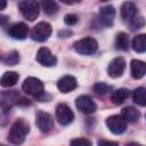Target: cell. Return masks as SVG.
Returning a JSON list of instances; mask_svg holds the SVG:
<instances>
[{
	"instance_id": "6da1fadb",
	"label": "cell",
	"mask_w": 146,
	"mask_h": 146,
	"mask_svg": "<svg viewBox=\"0 0 146 146\" xmlns=\"http://www.w3.org/2000/svg\"><path fill=\"white\" fill-rule=\"evenodd\" d=\"M29 131H30V127L27 122L23 119H18L13 123L9 130L8 140L13 144H21L25 140V137L29 133Z\"/></svg>"
},
{
	"instance_id": "7a4b0ae2",
	"label": "cell",
	"mask_w": 146,
	"mask_h": 146,
	"mask_svg": "<svg viewBox=\"0 0 146 146\" xmlns=\"http://www.w3.org/2000/svg\"><path fill=\"white\" fill-rule=\"evenodd\" d=\"M97 48H98L97 41L94 38H90V36L80 39L74 43L75 51L80 55H83V56H89V55L95 54Z\"/></svg>"
},
{
	"instance_id": "3957f363",
	"label": "cell",
	"mask_w": 146,
	"mask_h": 146,
	"mask_svg": "<svg viewBox=\"0 0 146 146\" xmlns=\"http://www.w3.org/2000/svg\"><path fill=\"white\" fill-rule=\"evenodd\" d=\"M18 8L27 21H34L39 16V3L33 0H24L18 3Z\"/></svg>"
},
{
	"instance_id": "277c9868",
	"label": "cell",
	"mask_w": 146,
	"mask_h": 146,
	"mask_svg": "<svg viewBox=\"0 0 146 146\" xmlns=\"http://www.w3.org/2000/svg\"><path fill=\"white\" fill-rule=\"evenodd\" d=\"M52 32V29H51V25L47 22H40L38 23L33 29H32V32H31V36L34 41H38V42H43L46 41L50 34Z\"/></svg>"
},
{
	"instance_id": "5b68a950",
	"label": "cell",
	"mask_w": 146,
	"mask_h": 146,
	"mask_svg": "<svg viewBox=\"0 0 146 146\" xmlns=\"http://www.w3.org/2000/svg\"><path fill=\"white\" fill-rule=\"evenodd\" d=\"M22 88H23L25 94L34 96L35 98L39 97L41 94H43V83L41 80H39L36 78H32V76L27 78L24 81Z\"/></svg>"
},
{
	"instance_id": "8992f818",
	"label": "cell",
	"mask_w": 146,
	"mask_h": 146,
	"mask_svg": "<svg viewBox=\"0 0 146 146\" xmlns=\"http://www.w3.org/2000/svg\"><path fill=\"white\" fill-rule=\"evenodd\" d=\"M107 128L115 135H121L127 129V121L121 115H112L106 119Z\"/></svg>"
},
{
	"instance_id": "52a82bcc",
	"label": "cell",
	"mask_w": 146,
	"mask_h": 146,
	"mask_svg": "<svg viewBox=\"0 0 146 146\" xmlns=\"http://www.w3.org/2000/svg\"><path fill=\"white\" fill-rule=\"evenodd\" d=\"M74 119L72 110L66 104H58L56 107V120L62 125L70 124Z\"/></svg>"
},
{
	"instance_id": "ba28073f",
	"label": "cell",
	"mask_w": 146,
	"mask_h": 146,
	"mask_svg": "<svg viewBox=\"0 0 146 146\" xmlns=\"http://www.w3.org/2000/svg\"><path fill=\"white\" fill-rule=\"evenodd\" d=\"M75 106L78 107L79 111H81L82 113H86V114H91L97 110L96 103L88 95L79 96L75 100Z\"/></svg>"
},
{
	"instance_id": "9c48e42d",
	"label": "cell",
	"mask_w": 146,
	"mask_h": 146,
	"mask_svg": "<svg viewBox=\"0 0 146 146\" xmlns=\"http://www.w3.org/2000/svg\"><path fill=\"white\" fill-rule=\"evenodd\" d=\"M35 123L40 129V131L49 132L54 127V119L49 113L39 111L35 115Z\"/></svg>"
},
{
	"instance_id": "30bf717a",
	"label": "cell",
	"mask_w": 146,
	"mask_h": 146,
	"mask_svg": "<svg viewBox=\"0 0 146 146\" xmlns=\"http://www.w3.org/2000/svg\"><path fill=\"white\" fill-rule=\"evenodd\" d=\"M36 60L38 63H40L42 66H55L57 63V58L51 54V51L46 48V47H41L38 52H36Z\"/></svg>"
},
{
	"instance_id": "8fae6325",
	"label": "cell",
	"mask_w": 146,
	"mask_h": 146,
	"mask_svg": "<svg viewBox=\"0 0 146 146\" xmlns=\"http://www.w3.org/2000/svg\"><path fill=\"white\" fill-rule=\"evenodd\" d=\"M125 68V60L122 57H116L112 59L107 66V73L111 78H119L122 75Z\"/></svg>"
},
{
	"instance_id": "7c38bea8",
	"label": "cell",
	"mask_w": 146,
	"mask_h": 146,
	"mask_svg": "<svg viewBox=\"0 0 146 146\" xmlns=\"http://www.w3.org/2000/svg\"><path fill=\"white\" fill-rule=\"evenodd\" d=\"M1 104H2V108H9L11 105L14 104H21L23 100H26L24 98H22L18 94L17 90H10V91H5L1 94Z\"/></svg>"
},
{
	"instance_id": "4fadbf2b",
	"label": "cell",
	"mask_w": 146,
	"mask_h": 146,
	"mask_svg": "<svg viewBox=\"0 0 146 146\" xmlns=\"http://www.w3.org/2000/svg\"><path fill=\"white\" fill-rule=\"evenodd\" d=\"M8 34L13 39L16 40H24L29 34V27L25 23H16L9 26Z\"/></svg>"
},
{
	"instance_id": "5bb4252c",
	"label": "cell",
	"mask_w": 146,
	"mask_h": 146,
	"mask_svg": "<svg viewBox=\"0 0 146 146\" xmlns=\"http://www.w3.org/2000/svg\"><path fill=\"white\" fill-rule=\"evenodd\" d=\"M114 17H115V8L113 6L107 5L99 9V19L104 25L111 26L113 24Z\"/></svg>"
},
{
	"instance_id": "9a60e30c",
	"label": "cell",
	"mask_w": 146,
	"mask_h": 146,
	"mask_svg": "<svg viewBox=\"0 0 146 146\" xmlns=\"http://www.w3.org/2000/svg\"><path fill=\"white\" fill-rule=\"evenodd\" d=\"M76 87V79L72 75H65L57 82V88L62 92H70Z\"/></svg>"
},
{
	"instance_id": "2e32d148",
	"label": "cell",
	"mask_w": 146,
	"mask_h": 146,
	"mask_svg": "<svg viewBox=\"0 0 146 146\" xmlns=\"http://www.w3.org/2000/svg\"><path fill=\"white\" fill-rule=\"evenodd\" d=\"M130 71L133 79H141L146 74V63L138 59H132L130 64Z\"/></svg>"
},
{
	"instance_id": "e0dca14e",
	"label": "cell",
	"mask_w": 146,
	"mask_h": 146,
	"mask_svg": "<svg viewBox=\"0 0 146 146\" xmlns=\"http://www.w3.org/2000/svg\"><path fill=\"white\" fill-rule=\"evenodd\" d=\"M137 8L132 2H124L121 7V17L124 22H130L133 17H136Z\"/></svg>"
},
{
	"instance_id": "ac0fdd59",
	"label": "cell",
	"mask_w": 146,
	"mask_h": 146,
	"mask_svg": "<svg viewBox=\"0 0 146 146\" xmlns=\"http://www.w3.org/2000/svg\"><path fill=\"white\" fill-rule=\"evenodd\" d=\"M18 73L15 72V71H8V72H5L3 75L1 76V86L2 87H13L17 83L18 81Z\"/></svg>"
},
{
	"instance_id": "d6986e66",
	"label": "cell",
	"mask_w": 146,
	"mask_h": 146,
	"mask_svg": "<svg viewBox=\"0 0 146 146\" xmlns=\"http://www.w3.org/2000/svg\"><path fill=\"white\" fill-rule=\"evenodd\" d=\"M129 97V90L125 88H120L116 89L112 92L111 95V100L115 104V105H121L125 102V99Z\"/></svg>"
},
{
	"instance_id": "ffe728a7",
	"label": "cell",
	"mask_w": 146,
	"mask_h": 146,
	"mask_svg": "<svg viewBox=\"0 0 146 146\" xmlns=\"http://www.w3.org/2000/svg\"><path fill=\"white\" fill-rule=\"evenodd\" d=\"M139 111L132 106H128V107H124L121 112V116L127 121V122H130V123H133L136 122L138 119H139Z\"/></svg>"
},
{
	"instance_id": "44dd1931",
	"label": "cell",
	"mask_w": 146,
	"mask_h": 146,
	"mask_svg": "<svg viewBox=\"0 0 146 146\" xmlns=\"http://www.w3.org/2000/svg\"><path fill=\"white\" fill-rule=\"evenodd\" d=\"M132 49L136 52L146 51V34H138L132 39Z\"/></svg>"
},
{
	"instance_id": "7402d4cb",
	"label": "cell",
	"mask_w": 146,
	"mask_h": 146,
	"mask_svg": "<svg viewBox=\"0 0 146 146\" xmlns=\"http://www.w3.org/2000/svg\"><path fill=\"white\" fill-rule=\"evenodd\" d=\"M133 102L139 106H146V88L139 87L133 90L132 92Z\"/></svg>"
},
{
	"instance_id": "603a6c76",
	"label": "cell",
	"mask_w": 146,
	"mask_h": 146,
	"mask_svg": "<svg viewBox=\"0 0 146 146\" xmlns=\"http://www.w3.org/2000/svg\"><path fill=\"white\" fill-rule=\"evenodd\" d=\"M115 46H116V49L122 51H127L129 49V38L124 32H120L116 34Z\"/></svg>"
},
{
	"instance_id": "cb8c5ba5",
	"label": "cell",
	"mask_w": 146,
	"mask_h": 146,
	"mask_svg": "<svg viewBox=\"0 0 146 146\" xmlns=\"http://www.w3.org/2000/svg\"><path fill=\"white\" fill-rule=\"evenodd\" d=\"M41 7L43 9V11L48 15H52L55 13H57L58 10V5L57 2L55 1H51V0H46V1H42L41 2Z\"/></svg>"
},
{
	"instance_id": "d4e9b609",
	"label": "cell",
	"mask_w": 146,
	"mask_h": 146,
	"mask_svg": "<svg viewBox=\"0 0 146 146\" xmlns=\"http://www.w3.org/2000/svg\"><path fill=\"white\" fill-rule=\"evenodd\" d=\"M2 62H3L5 65H16V64H18V62H19V54H18L16 50L9 51V52L2 58Z\"/></svg>"
},
{
	"instance_id": "484cf974",
	"label": "cell",
	"mask_w": 146,
	"mask_h": 146,
	"mask_svg": "<svg viewBox=\"0 0 146 146\" xmlns=\"http://www.w3.org/2000/svg\"><path fill=\"white\" fill-rule=\"evenodd\" d=\"M129 23H130V27H131V30L135 31V30L141 29V27L145 25V19H144L141 16H136V17H133Z\"/></svg>"
},
{
	"instance_id": "4316f807",
	"label": "cell",
	"mask_w": 146,
	"mask_h": 146,
	"mask_svg": "<svg viewBox=\"0 0 146 146\" xmlns=\"http://www.w3.org/2000/svg\"><path fill=\"white\" fill-rule=\"evenodd\" d=\"M111 90V87L104 82H98L94 86V91L98 95H105Z\"/></svg>"
},
{
	"instance_id": "83f0119b",
	"label": "cell",
	"mask_w": 146,
	"mask_h": 146,
	"mask_svg": "<svg viewBox=\"0 0 146 146\" xmlns=\"http://www.w3.org/2000/svg\"><path fill=\"white\" fill-rule=\"evenodd\" d=\"M70 146H92V144L87 138H75L71 140Z\"/></svg>"
},
{
	"instance_id": "f1b7e54d",
	"label": "cell",
	"mask_w": 146,
	"mask_h": 146,
	"mask_svg": "<svg viewBox=\"0 0 146 146\" xmlns=\"http://www.w3.org/2000/svg\"><path fill=\"white\" fill-rule=\"evenodd\" d=\"M78 21H79V18H78V16L74 15V14H67V15L64 17V22H65V24H66V25H70V26L76 24Z\"/></svg>"
},
{
	"instance_id": "f546056e",
	"label": "cell",
	"mask_w": 146,
	"mask_h": 146,
	"mask_svg": "<svg viewBox=\"0 0 146 146\" xmlns=\"http://www.w3.org/2000/svg\"><path fill=\"white\" fill-rule=\"evenodd\" d=\"M98 146H119V144H117L116 141L102 139V140H99V141H98Z\"/></svg>"
},
{
	"instance_id": "4dcf8cb0",
	"label": "cell",
	"mask_w": 146,
	"mask_h": 146,
	"mask_svg": "<svg viewBox=\"0 0 146 146\" xmlns=\"http://www.w3.org/2000/svg\"><path fill=\"white\" fill-rule=\"evenodd\" d=\"M125 146H143V145L141 144H138V143H129Z\"/></svg>"
},
{
	"instance_id": "1f68e13d",
	"label": "cell",
	"mask_w": 146,
	"mask_h": 146,
	"mask_svg": "<svg viewBox=\"0 0 146 146\" xmlns=\"http://www.w3.org/2000/svg\"><path fill=\"white\" fill-rule=\"evenodd\" d=\"M5 7H6V1H2V2H1V7H0V9H5Z\"/></svg>"
}]
</instances>
